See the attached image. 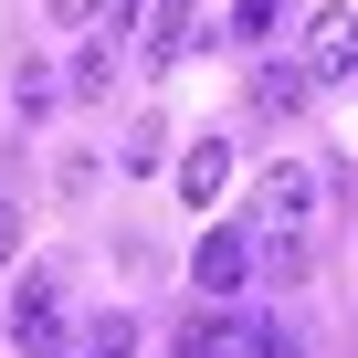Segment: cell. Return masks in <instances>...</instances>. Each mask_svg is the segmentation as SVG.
<instances>
[{"label":"cell","mask_w":358,"mask_h":358,"mask_svg":"<svg viewBox=\"0 0 358 358\" xmlns=\"http://www.w3.org/2000/svg\"><path fill=\"white\" fill-rule=\"evenodd\" d=\"M306 222H316V169L306 158H274L253 179V232L264 243H306Z\"/></svg>","instance_id":"1"},{"label":"cell","mask_w":358,"mask_h":358,"mask_svg":"<svg viewBox=\"0 0 358 358\" xmlns=\"http://www.w3.org/2000/svg\"><path fill=\"white\" fill-rule=\"evenodd\" d=\"M64 337H74V327H64V285H53V274H22V285H11V348H22V358H64Z\"/></svg>","instance_id":"2"},{"label":"cell","mask_w":358,"mask_h":358,"mask_svg":"<svg viewBox=\"0 0 358 358\" xmlns=\"http://www.w3.org/2000/svg\"><path fill=\"white\" fill-rule=\"evenodd\" d=\"M253 337H264V316H232V306H201V316H179L169 358H253Z\"/></svg>","instance_id":"3"},{"label":"cell","mask_w":358,"mask_h":358,"mask_svg":"<svg viewBox=\"0 0 358 358\" xmlns=\"http://www.w3.org/2000/svg\"><path fill=\"white\" fill-rule=\"evenodd\" d=\"M316 85H348L358 74V11H348V0H327V11L306 22V53H295Z\"/></svg>","instance_id":"4"},{"label":"cell","mask_w":358,"mask_h":358,"mask_svg":"<svg viewBox=\"0 0 358 358\" xmlns=\"http://www.w3.org/2000/svg\"><path fill=\"white\" fill-rule=\"evenodd\" d=\"M243 274H253V232H232V222H222V232H201V253H190V285H201L211 306H232V295H243Z\"/></svg>","instance_id":"5"},{"label":"cell","mask_w":358,"mask_h":358,"mask_svg":"<svg viewBox=\"0 0 358 358\" xmlns=\"http://www.w3.org/2000/svg\"><path fill=\"white\" fill-rule=\"evenodd\" d=\"M306 95H316V74H306V64H253V116H295Z\"/></svg>","instance_id":"6"},{"label":"cell","mask_w":358,"mask_h":358,"mask_svg":"<svg viewBox=\"0 0 358 358\" xmlns=\"http://www.w3.org/2000/svg\"><path fill=\"white\" fill-rule=\"evenodd\" d=\"M222 179H232V148H222V137H201L190 158H179V201H222Z\"/></svg>","instance_id":"7"},{"label":"cell","mask_w":358,"mask_h":358,"mask_svg":"<svg viewBox=\"0 0 358 358\" xmlns=\"http://www.w3.org/2000/svg\"><path fill=\"white\" fill-rule=\"evenodd\" d=\"M253 274H264V285H295V274H306V243H264V232H253Z\"/></svg>","instance_id":"8"},{"label":"cell","mask_w":358,"mask_h":358,"mask_svg":"<svg viewBox=\"0 0 358 358\" xmlns=\"http://www.w3.org/2000/svg\"><path fill=\"white\" fill-rule=\"evenodd\" d=\"M85 348H95V358H127V348H137V316H95V337H85Z\"/></svg>","instance_id":"9"},{"label":"cell","mask_w":358,"mask_h":358,"mask_svg":"<svg viewBox=\"0 0 358 358\" xmlns=\"http://www.w3.org/2000/svg\"><path fill=\"white\" fill-rule=\"evenodd\" d=\"M274 11H285V0H232V32H243V43H264V32H274Z\"/></svg>","instance_id":"10"},{"label":"cell","mask_w":358,"mask_h":358,"mask_svg":"<svg viewBox=\"0 0 358 358\" xmlns=\"http://www.w3.org/2000/svg\"><path fill=\"white\" fill-rule=\"evenodd\" d=\"M106 74H116V53H106V43H85V53H74V95H95Z\"/></svg>","instance_id":"11"},{"label":"cell","mask_w":358,"mask_h":358,"mask_svg":"<svg viewBox=\"0 0 358 358\" xmlns=\"http://www.w3.org/2000/svg\"><path fill=\"white\" fill-rule=\"evenodd\" d=\"M11 95H22V116H43V106H53V74H43V64H22V74H11Z\"/></svg>","instance_id":"12"},{"label":"cell","mask_w":358,"mask_h":358,"mask_svg":"<svg viewBox=\"0 0 358 358\" xmlns=\"http://www.w3.org/2000/svg\"><path fill=\"white\" fill-rule=\"evenodd\" d=\"M253 358H306V348H295V327H264V337H253Z\"/></svg>","instance_id":"13"},{"label":"cell","mask_w":358,"mask_h":358,"mask_svg":"<svg viewBox=\"0 0 358 358\" xmlns=\"http://www.w3.org/2000/svg\"><path fill=\"white\" fill-rule=\"evenodd\" d=\"M95 11H106V0H53V22H64V32H85Z\"/></svg>","instance_id":"14"},{"label":"cell","mask_w":358,"mask_h":358,"mask_svg":"<svg viewBox=\"0 0 358 358\" xmlns=\"http://www.w3.org/2000/svg\"><path fill=\"white\" fill-rule=\"evenodd\" d=\"M116 22H127V32H148V22H158V0H116Z\"/></svg>","instance_id":"15"},{"label":"cell","mask_w":358,"mask_h":358,"mask_svg":"<svg viewBox=\"0 0 358 358\" xmlns=\"http://www.w3.org/2000/svg\"><path fill=\"white\" fill-rule=\"evenodd\" d=\"M11 253H22V222H11V211H0V274H11Z\"/></svg>","instance_id":"16"}]
</instances>
